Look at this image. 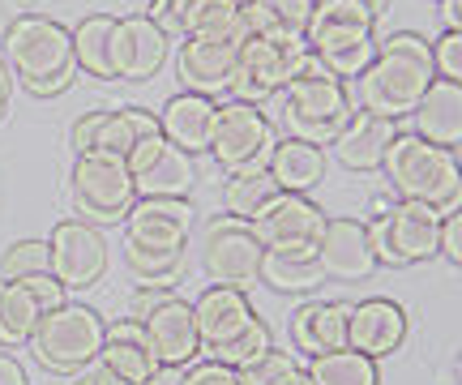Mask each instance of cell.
Returning a JSON list of instances; mask_svg holds the SVG:
<instances>
[{"label":"cell","instance_id":"1","mask_svg":"<svg viewBox=\"0 0 462 385\" xmlns=\"http://www.w3.org/2000/svg\"><path fill=\"white\" fill-rule=\"evenodd\" d=\"M432 82H437L432 39L415 31H394L381 39L373 65L356 78V103L373 116L407 120Z\"/></svg>","mask_w":462,"mask_h":385},{"label":"cell","instance_id":"2","mask_svg":"<svg viewBox=\"0 0 462 385\" xmlns=\"http://www.w3.org/2000/svg\"><path fill=\"white\" fill-rule=\"evenodd\" d=\"M351 112L356 107H351L346 82H338L313 51L300 60L296 78L279 90L282 137H296V142H309V146H321V151L334 146V137L343 133Z\"/></svg>","mask_w":462,"mask_h":385},{"label":"cell","instance_id":"3","mask_svg":"<svg viewBox=\"0 0 462 385\" xmlns=\"http://www.w3.org/2000/svg\"><path fill=\"white\" fill-rule=\"evenodd\" d=\"M5 65L14 69V78L31 95H60L73 86L78 65H73V34L56 17L22 14L5 26Z\"/></svg>","mask_w":462,"mask_h":385},{"label":"cell","instance_id":"4","mask_svg":"<svg viewBox=\"0 0 462 385\" xmlns=\"http://www.w3.org/2000/svg\"><path fill=\"white\" fill-rule=\"evenodd\" d=\"M385 180L398 193V201H420L432 206L446 218L462 210V159L458 151L432 146L424 137H415L411 129L394 137V146L385 154Z\"/></svg>","mask_w":462,"mask_h":385},{"label":"cell","instance_id":"5","mask_svg":"<svg viewBox=\"0 0 462 385\" xmlns=\"http://www.w3.org/2000/svg\"><path fill=\"white\" fill-rule=\"evenodd\" d=\"M377 22L356 0H317L304 43L338 82H356L377 56Z\"/></svg>","mask_w":462,"mask_h":385},{"label":"cell","instance_id":"6","mask_svg":"<svg viewBox=\"0 0 462 385\" xmlns=\"http://www.w3.org/2000/svg\"><path fill=\"white\" fill-rule=\"evenodd\" d=\"M103 338H107V321L90 308V304H73L65 300L60 308H51L39 317L31 335L34 360L48 372H60V377H78L82 369H90L103 352Z\"/></svg>","mask_w":462,"mask_h":385},{"label":"cell","instance_id":"7","mask_svg":"<svg viewBox=\"0 0 462 385\" xmlns=\"http://www.w3.org/2000/svg\"><path fill=\"white\" fill-rule=\"evenodd\" d=\"M368 240H373V257L377 266H415L437 257L441 244V215L432 206L420 201H394L377 210V218L368 223Z\"/></svg>","mask_w":462,"mask_h":385},{"label":"cell","instance_id":"8","mask_svg":"<svg viewBox=\"0 0 462 385\" xmlns=\"http://www.w3.org/2000/svg\"><path fill=\"white\" fill-rule=\"evenodd\" d=\"M309 56V43L296 39V43H282V39H265V34H248L240 43V56H236V69H231L227 95L236 103H257L279 99V90L291 78H296L300 60Z\"/></svg>","mask_w":462,"mask_h":385},{"label":"cell","instance_id":"9","mask_svg":"<svg viewBox=\"0 0 462 385\" xmlns=\"http://www.w3.org/2000/svg\"><path fill=\"white\" fill-rule=\"evenodd\" d=\"M279 146V124L257 103H218V120L210 133V154L223 171L265 168Z\"/></svg>","mask_w":462,"mask_h":385},{"label":"cell","instance_id":"10","mask_svg":"<svg viewBox=\"0 0 462 385\" xmlns=\"http://www.w3.org/2000/svg\"><path fill=\"white\" fill-rule=\"evenodd\" d=\"M330 215L304 193H279L248 227L257 244L274 257H317V244L326 235Z\"/></svg>","mask_w":462,"mask_h":385},{"label":"cell","instance_id":"11","mask_svg":"<svg viewBox=\"0 0 462 385\" xmlns=\"http://www.w3.org/2000/svg\"><path fill=\"white\" fill-rule=\"evenodd\" d=\"M69 193L78 201V210L90 215L95 223H125L129 206L137 201L129 163L112 159V154H73Z\"/></svg>","mask_w":462,"mask_h":385},{"label":"cell","instance_id":"12","mask_svg":"<svg viewBox=\"0 0 462 385\" xmlns=\"http://www.w3.org/2000/svg\"><path fill=\"white\" fill-rule=\"evenodd\" d=\"M262 257L265 249L257 244V235L240 218H215L201 232V270L223 287H240L248 291L253 283H262Z\"/></svg>","mask_w":462,"mask_h":385},{"label":"cell","instance_id":"13","mask_svg":"<svg viewBox=\"0 0 462 385\" xmlns=\"http://www.w3.org/2000/svg\"><path fill=\"white\" fill-rule=\"evenodd\" d=\"M245 39H248V22H236L227 31L184 34L180 56H176L180 82L189 86V90L215 99L218 90H227L231 69H236V56H240V43H245Z\"/></svg>","mask_w":462,"mask_h":385},{"label":"cell","instance_id":"14","mask_svg":"<svg viewBox=\"0 0 462 385\" xmlns=\"http://www.w3.org/2000/svg\"><path fill=\"white\" fill-rule=\"evenodd\" d=\"M48 252H51V279L65 287V291L95 287L103 279V270H107V240L86 218L56 223L48 235Z\"/></svg>","mask_w":462,"mask_h":385},{"label":"cell","instance_id":"15","mask_svg":"<svg viewBox=\"0 0 462 385\" xmlns=\"http://www.w3.org/2000/svg\"><path fill=\"white\" fill-rule=\"evenodd\" d=\"M159 133V116L146 107H112V112H86L73 120V154H112L129 159L142 137Z\"/></svg>","mask_w":462,"mask_h":385},{"label":"cell","instance_id":"16","mask_svg":"<svg viewBox=\"0 0 462 385\" xmlns=\"http://www.w3.org/2000/svg\"><path fill=\"white\" fill-rule=\"evenodd\" d=\"M193 235L189 197H137L125 215V244L154 252H184Z\"/></svg>","mask_w":462,"mask_h":385},{"label":"cell","instance_id":"17","mask_svg":"<svg viewBox=\"0 0 462 385\" xmlns=\"http://www.w3.org/2000/svg\"><path fill=\"white\" fill-rule=\"evenodd\" d=\"M142 325H146L150 352L159 360V369L184 372L189 364H198V355H201L198 317H193V304L180 300L176 291H171L150 317H142Z\"/></svg>","mask_w":462,"mask_h":385},{"label":"cell","instance_id":"18","mask_svg":"<svg viewBox=\"0 0 462 385\" xmlns=\"http://www.w3.org/2000/svg\"><path fill=\"white\" fill-rule=\"evenodd\" d=\"M407 308L385 296H368V300H356L351 304V321H346V347L351 352H364L373 360H385L394 355L402 343H407Z\"/></svg>","mask_w":462,"mask_h":385},{"label":"cell","instance_id":"19","mask_svg":"<svg viewBox=\"0 0 462 385\" xmlns=\"http://www.w3.org/2000/svg\"><path fill=\"white\" fill-rule=\"evenodd\" d=\"M317 266L334 283H364L377 270L368 223H360V218H330L321 244H317Z\"/></svg>","mask_w":462,"mask_h":385},{"label":"cell","instance_id":"20","mask_svg":"<svg viewBox=\"0 0 462 385\" xmlns=\"http://www.w3.org/2000/svg\"><path fill=\"white\" fill-rule=\"evenodd\" d=\"M346 321H351V304L346 300H304L291 308L287 317V338L300 355H326V352H343L346 347Z\"/></svg>","mask_w":462,"mask_h":385},{"label":"cell","instance_id":"21","mask_svg":"<svg viewBox=\"0 0 462 385\" xmlns=\"http://www.w3.org/2000/svg\"><path fill=\"white\" fill-rule=\"evenodd\" d=\"M167 48H171V39H167V31L150 14L120 17V31H116V78H125V82L154 78L167 60Z\"/></svg>","mask_w":462,"mask_h":385},{"label":"cell","instance_id":"22","mask_svg":"<svg viewBox=\"0 0 462 385\" xmlns=\"http://www.w3.org/2000/svg\"><path fill=\"white\" fill-rule=\"evenodd\" d=\"M398 133H402L398 120L373 116V112L356 107L351 120L343 124V133L334 137L330 151L346 171H377L381 163H385V154H390V146H394Z\"/></svg>","mask_w":462,"mask_h":385},{"label":"cell","instance_id":"23","mask_svg":"<svg viewBox=\"0 0 462 385\" xmlns=\"http://www.w3.org/2000/svg\"><path fill=\"white\" fill-rule=\"evenodd\" d=\"M218 120V103L210 95H198V90H180L163 103L159 112V133L184 154H201L210 151V133H215Z\"/></svg>","mask_w":462,"mask_h":385},{"label":"cell","instance_id":"24","mask_svg":"<svg viewBox=\"0 0 462 385\" xmlns=\"http://www.w3.org/2000/svg\"><path fill=\"white\" fill-rule=\"evenodd\" d=\"M193 317H198L201 352H210V347H223L227 338L240 335L257 313H253V304H248V291L215 283V287H206L198 300H193Z\"/></svg>","mask_w":462,"mask_h":385},{"label":"cell","instance_id":"25","mask_svg":"<svg viewBox=\"0 0 462 385\" xmlns=\"http://www.w3.org/2000/svg\"><path fill=\"white\" fill-rule=\"evenodd\" d=\"M99 364L125 377L133 385H154L159 377V360L150 352V338H146V325L133 317H120V321H107V338H103V352H99Z\"/></svg>","mask_w":462,"mask_h":385},{"label":"cell","instance_id":"26","mask_svg":"<svg viewBox=\"0 0 462 385\" xmlns=\"http://www.w3.org/2000/svg\"><path fill=\"white\" fill-rule=\"evenodd\" d=\"M407 120H411V133L432 146H446V151L462 146V86L437 78Z\"/></svg>","mask_w":462,"mask_h":385},{"label":"cell","instance_id":"27","mask_svg":"<svg viewBox=\"0 0 462 385\" xmlns=\"http://www.w3.org/2000/svg\"><path fill=\"white\" fill-rule=\"evenodd\" d=\"M265 171L279 185V193H304L309 197L326 180V151L309 146V142H296V137H279V146L270 154Z\"/></svg>","mask_w":462,"mask_h":385},{"label":"cell","instance_id":"28","mask_svg":"<svg viewBox=\"0 0 462 385\" xmlns=\"http://www.w3.org/2000/svg\"><path fill=\"white\" fill-rule=\"evenodd\" d=\"M116 31H120V17L112 14H90L69 31L73 34V65L86 78H99V82L116 78Z\"/></svg>","mask_w":462,"mask_h":385},{"label":"cell","instance_id":"29","mask_svg":"<svg viewBox=\"0 0 462 385\" xmlns=\"http://www.w3.org/2000/svg\"><path fill=\"white\" fill-rule=\"evenodd\" d=\"M313 9L317 0H245V22H248V34L296 43L309 31Z\"/></svg>","mask_w":462,"mask_h":385},{"label":"cell","instance_id":"30","mask_svg":"<svg viewBox=\"0 0 462 385\" xmlns=\"http://www.w3.org/2000/svg\"><path fill=\"white\" fill-rule=\"evenodd\" d=\"M137 197H189L198 185V168H193V154L176 151L171 142L163 146L159 159H150L146 168L133 176Z\"/></svg>","mask_w":462,"mask_h":385},{"label":"cell","instance_id":"31","mask_svg":"<svg viewBox=\"0 0 462 385\" xmlns=\"http://www.w3.org/2000/svg\"><path fill=\"white\" fill-rule=\"evenodd\" d=\"M279 197V185L270 180L265 168H253V171H227V180L218 188V201H223V215L227 218H240V223H253L262 215L270 201Z\"/></svg>","mask_w":462,"mask_h":385},{"label":"cell","instance_id":"32","mask_svg":"<svg viewBox=\"0 0 462 385\" xmlns=\"http://www.w3.org/2000/svg\"><path fill=\"white\" fill-rule=\"evenodd\" d=\"M39 317H43V308L34 304L26 283L0 279V347H5V352L26 347L34 335V325H39Z\"/></svg>","mask_w":462,"mask_h":385},{"label":"cell","instance_id":"33","mask_svg":"<svg viewBox=\"0 0 462 385\" xmlns=\"http://www.w3.org/2000/svg\"><path fill=\"white\" fill-rule=\"evenodd\" d=\"M304 372H309L313 385H381L377 360L364 352H351V347L313 355V360L304 364Z\"/></svg>","mask_w":462,"mask_h":385},{"label":"cell","instance_id":"34","mask_svg":"<svg viewBox=\"0 0 462 385\" xmlns=\"http://www.w3.org/2000/svg\"><path fill=\"white\" fill-rule=\"evenodd\" d=\"M265 352H274V330H270L262 317H253L236 338H227L223 347H210V352H201V355L240 372V369H248V364H257Z\"/></svg>","mask_w":462,"mask_h":385},{"label":"cell","instance_id":"35","mask_svg":"<svg viewBox=\"0 0 462 385\" xmlns=\"http://www.w3.org/2000/svg\"><path fill=\"white\" fill-rule=\"evenodd\" d=\"M262 283H270L274 291H317L326 283V274L317 266V257H262Z\"/></svg>","mask_w":462,"mask_h":385},{"label":"cell","instance_id":"36","mask_svg":"<svg viewBox=\"0 0 462 385\" xmlns=\"http://www.w3.org/2000/svg\"><path fill=\"white\" fill-rule=\"evenodd\" d=\"M34 274H51V252L48 240H14L0 252V279H34Z\"/></svg>","mask_w":462,"mask_h":385},{"label":"cell","instance_id":"37","mask_svg":"<svg viewBox=\"0 0 462 385\" xmlns=\"http://www.w3.org/2000/svg\"><path fill=\"white\" fill-rule=\"evenodd\" d=\"M125 266L133 270L137 283H171L184 270V252H154V249L125 244Z\"/></svg>","mask_w":462,"mask_h":385},{"label":"cell","instance_id":"38","mask_svg":"<svg viewBox=\"0 0 462 385\" xmlns=\"http://www.w3.org/2000/svg\"><path fill=\"white\" fill-rule=\"evenodd\" d=\"M304 372V364H300L296 352H265L257 364H248V369H240V381L245 385H291Z\"/></svg>","mask_w":462,"mask_h":385},{"label":"cell","instance_id":"39","mask_svg":"<svg viewBox=\"0 0 462 385\" xmlns=\"http://www.w3.org/2000/svg\"><path fill=\"white\" fill-rule=\"evenodd\" d=\"M432 65H437V78L462 86V31H441L432 39Z\"/></svg>","mask_w":462,"mask_h":385},{"label":"cell","instance_id":"40","mask_svg":"<svg viewBox=\"0 0 462 385\" xmlns=\"http://www.w3.org/2000/svg\"><path fill=\"white\" fill-rule=\"evenodd\" d=\"M180 385H245V381H240V372L218 364V360H198V364H189L180 372Z\"/></svg>","mask_w":462,"mask_h":385},{"label":"cell","instance_id":"41","mask_svg":"<svg viewBox=\"0 0 462 385\" xmlns=\"http://www.w3.org/2000/svg\"><path fill=\"white\" fill-rule=\"evenodd\" d=\"M193 5H198V0H150L146 14L154 17V22L167 31V39H171V34L184 31V17L193 14Z\"/></svg>","mask_w":462,"mask_h":385},{"label":"cell","instance_id":"42","mask_svg":"<svg viewBox=\"0 0 462 385\" xmlns=\"http://www.w3.org/2000/svg\"><path fill=\"white\" fill-rule=\"evenodd\" d=\"M167 296H171V283H137V291L129 296V317L133 321L150 317V313H154Z\"/></svg>","mask_w":462,"mask_h":385},{"label":"cell","instance_id":"43","mask_svg":"<svg viewBox=\"0 0 462 385\" xmlns=\"http://www.w3.org/2000/svg\"><path fill=\"white\" fill-rule=\"evenodd\" d=\"M22 283H26V291L34 296V304H39L43 313H51V308H60V304L69 300V291L56 283L51 274H34V279H22Z\"/></svg>","mask_w":462,"mask_h":385},{"label":"cell","instance_id":"44","mask_svg":"<svg viewBox=\"0 0 462 385\" xmlns=\"http://www.w3.org/2000/svg\"><path fill=\"white\" fill-rule=\"evenodd\" d=\"M441 257H449L454 266H462V210L441 218V244H437Z\"/></svg>","mask_w":462,"mask_h":385},{"label":"cell","instance_id":"45","mask_svg":"<svg viewBox=\"0 0 462 385\" xmlns=\"http://www.w3.org/2000/svg\"><path fill=\"white\" fill-rule=\"evenodd\" d=\"M0 385H31V377H26V369H22V360H17L14 352H5V347H0Z\"/></svg>","mask_w":462,"mask_h":385},{"label":"cell","instance_id":"46","mask_svg":"<svg viewBox=\"0 0 462 385\" xmlns=\"http://www.w3.org/2000/svg\"><path fill=\"white\" fill-rule=\"evenodd\" d=\"M441 22L446 31H462V0H441Z\"/></svg>","mask_w":462,"mask_h":385},{"label":"cell","instance_id":"47","mask_svg":"<svg viewBox=\"0 0 462 385\" xmlns=\"http://www.w3.org/2000/svg\"><path fill=\"white\" fill-rule=\"evenodd\" d=\"M9 95H14V78H9V65L0 60V120L9 112Z\"/></svg>","mask_w":462,"mask_h":385},{"label":"cell","instance_id":"48","mask_svg":"<svg viewBox=\"0 0 462 385\" xmlns=\"http://www.w3.org/2000/svg\"><path fill=\"white\" fill-rule=\"evenodd\" d=\"M356 5H364V9H368L373 17H385V14H390V0H356Z\"/></svg>","mask_w":462,"mask_h":385},{"label":"cell","instance_id":"49","mask_svg":"<svg viewBox=\"0 0 462 385\" xmlns=\"http://www.w3.org/2000/svg\"><path fill=\"white\" fill-rule=\"evenodd\" d=\"M454 381L462 385V352H458V360H454Z\"/></svg>","mask_w":462,"mask_h":385},{"label":"cell","instance_id":"50","mask_svg":"<svg viewBox=\"0 0 462 385\" xmlns=\"http://www.w3.org/2000/svg\"><path fill=\"white\" fill-rule=\"evenodd\" d=\"M73 385H95V381H90V372L82 369V372H78V381H73Z\"/></svg>","mask_w":462,"mask_h":385},{"label":"cell","instance_id":"51","mask_svg":"<svg viewBox=\"0 0 462 385\" xmlns=\"http://www.w3.org/2000/svg\"><path fill=\"white\" fill-rule=\"evenodd\" d=\"M291 385H313V381H309V372H300V377H296Z\"/></svg>","mask_w":462,"mask_h":385},{"label":"cell","instance_id":"52","mask_svg":"<svg viewBox=\"0 0 462 385\" xmlns=\"http://www.w3.org/2000/svg\"><path fill=\"white\" fill-rule=\"evenodd\" d=\"M240 5H245V0H240Z\"/></svg>","mask_w":462,"mask_h":385}]
</instances>
